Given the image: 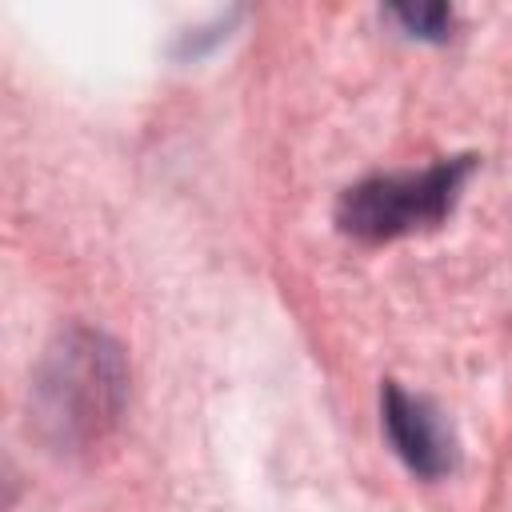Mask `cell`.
<instances>
[{
  "label": "cell",
  "instance_id": "3",
  "mask_svg": "<svg viewBox=\"0 0 512 512\" xmlns=\"http://www.w3.org/2000/svg\"><path fill=\"white\" fill-rule=\"evenodd\" d=\"M380 412H384V436L396 448V456L424 480H440L456 468V440L444 416L424 400L404 392L396 380H384L380 388Z\"/></svg>",
  "mask_w": 512,
  "mask_h": 512
},
{
  "label": "cell",
  "instance_id": "4",
  "mask_svg": "<svg viewBox=\"0 0 512 512\" xmlns=\"http://www.w3.org/2000/svg\"><path fill=\"white\" fill-rule=\"evenodd\" d=\"M388 16L400 20L408 36H420V40H444L456 20L448 4H392Z\"/></svg>",
  "mask_w": 512,
  "mask_h": 512
},
{
  "label": "cell",
  "instance_id": "1",
  "mask_svg": "<svg viewBox=\"0 0 512 512\" xmlns=\"http://www.w3.org/2000/svg\"><path fill=\"white\" fill-rule=\"evenodd\" d=\"M28 400L32 420L52 448H92L124 412L128 360L104 332L72 324L44 348Z\"/></svg>",
  "mask_w": 512,
  "mask_h": 512
},
{
  "label": "cell",
  "instance_id": "2",
  "mask_svg": "<svg viewBox=\"0 0 512 512\" xmlns=\"http://www.w3.org/2000/svg\"><path fill=\"white\" fill-rule=\"evenodd\" d=\"M472 168H476V156H452V160H436L420 172L368 176L340 192L336 224H340V232H348L356 240H372V244L432 228L452 212Z\"/></svg>",
  "mask_w": 512,
  "mask_h": 512
}]
</instances>
